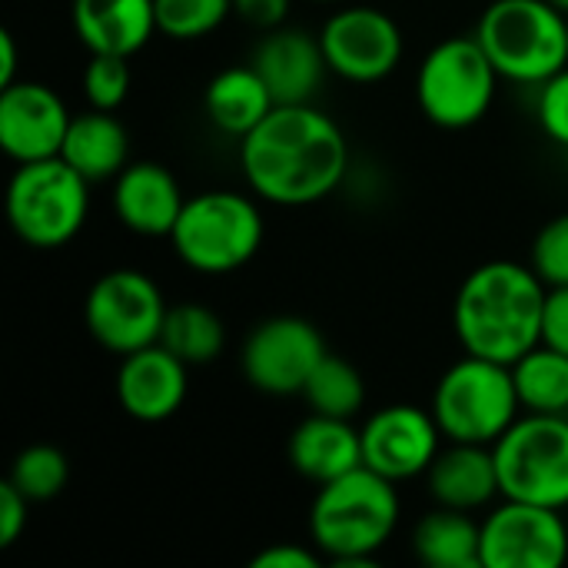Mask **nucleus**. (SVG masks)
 <instances>
[{"label": "nucleus", "instance_id": "7ed1b4c3", "mask_svg": "<svg viewBox=\"0 0 568 568\" xmlns=\"http://www.w3.org/2000/svg\"><path fill=\"white\" fill-rule=\"evenodd\" d=\"M399 523L396 483L359 466L320 486L310 509V536L333 566H376V552L393 539Z\"/></svg>", "mask_w": 568, "mask_h": 568}, {"label": "nucleus", "instance_id": "f3484780", "mask_svg": "<svg viewBox=\"0 0 568 568\" xmlns=\"http://www.w3.org/2000/svg\"><path fill=\"white\" fill-rule=\"evenodd\" d=\"M186 196L176 176L150 160L126 163V170L113 183V210L116 220L140 236H170Z\"/></svg>", "mask_w": 568, "mask_h": 568}, {"label": "nucleus", "instance_id": "1a4fd4ad", "mask_svg": "<svg viewBox=\"0 0 568 568\" xmlns=\"http://www.w3.org/2000/svg\"><path fill=\"white\" fill-rule=\"evenodd\" d=\"M506 499L568 506V416L526 413L493 446Z\"/></svg>", "mask_w": 568, "mask_h": 568}, {"label": "nucleus", "instance_id": "c9c22d12", "mask_svg": "<svg viewBox=\"0 0 568 568\" xmlns=\"http://www.w3.org/2000/svg\"><path fill=\"white\" fill-rule=\"evenodd\" d=\"M320 566V556H313L310 549L303 546H290V542H276L270 549H263L250 568H316Z\"/></svg>", "mask_w": 568, "mask_h": 568}, {"label": "nucleus", "instance_id": "c756f323", "mask_svg": "<svg viewBox=\"0 0 568 568\" xmlns=\"http://www.w3.org/2000/svg\"><path fill=\"white\" fill-rule=\"evenodd\" d=\"M130 57L116 53H90V63L83 70V93L90 106L97 110H116L130 93Z\"/></svg>", "mask_w": 568, "mask_h": 568}, {"label": "nucleus", "instance_id": "aec40b11", "mask_svg": "<svg viewBox=\"0 0 568 568\" xmlns=\"http://www.w3.org/2000/svg\"><path fill=\"white\" fill-rule=\"evenodd\" d=\"M73 30L90 53L133 57L156 30L153 0H73Z\"/></svg>", "mask_w": 568, "mask_h": 568}, {"label": "nucleus", "instance_id": "423d86ee", "mask_svg": "<svg viewBox=\"0 0 568 568\" xmlns=\"http://www.w3.org/2000/svg\"><path fill=\"white\" fill-rule=\"evenodd\" d=\"M519 413L513 366L469 353L443 373L433 393V416L453 443L496 446Z\"/></svg>", "mask_w": 568, "mask_h": 568}, {"label": "nucleus", "instance_id": "72a5a7b5", "mask_svg": "<svg viewBox=\"0 0 568 568\" xmlns=\"http://www.w3.org/2000/svg\"><path fill=\"white\" fill-rule=\"evenodd\" d=\"M542 343L568 353V286H549L542 310Z\"/></svg>", "mask_w": 568, "mask_h": 568}, {"label": "nucleus", "instance_id": "f8f14e48", "mask_svg": "<svg viewBox=\"0 0 568 568\" xmlns=\"http://www.w3.org/2000/svg\"><path fill=\"white\" fill-rule=\"evenodd\" d=\"M568 529L559 509L506 499L483 519V568H559Z\"/></svg>", "mask_w": 568, "mask_h": 568}, {"label": "nucleus", "instance_id": "f257e3e1", "mask_svg": "<svg viewBox=\"0 0 568 568\" xmlns=\"http://www.w3.org/2000/svg\"><path fill=\"white\" fill-rule=\"evenodd\" d=\"M240 163L260 200L310 206L343 183L349 143L339 123L313 103H276L273 113L240 140Z\"/></svg>", "mask_w": 568, "mask_h": 568}, {"label": "nucleus", "instance_id": "ddd939ff", "mask_svg": "<svg viewBox=\"0 0 568 568\" xmlns=\"http://www.w3.org/2000/svg\"><path fill=\"white\" fill-rule=\"evenodd\" d=\"M329 73L353 83H376L389 77L403 60L399 23L373 7L336 10L320 33Z\"/></svg>", "mask_w": 568, "mask_h": 568}, {"label": "nucleus", "instance_id": "473e14b6", "mask_svg": "<svg viewBox=\"0 0 568 568\" xmlns=\"http://www.w3.org/2000/svg\"><path fill=\"white\" fill-rule=\"evenodd\" d=\"M27 509H30V499L7 479L0 483V546H13L23 529H27Z\"/></svg>", "mask_w": 568, "mask_h": 568}, {"label": "nucleus", "instance_id": "b1692460", "mask_svg": "<svg viewBox=\"0 0 568 568\" xmlns=\"http://www.w3.org/2000/svg\"><path fill=\"white\" fill-rule=\"evenodd\" d=\"M413 552L433 568H483V523L439 506L413 529Z\"/></svg>", "mask_w": 568, "mask_h": 568}, {"label": "nucleus", "instance_id": "39448f33", "mask_svg": "<svg viewBox=\"0 0 568 568\" xmlns=\"http://www.w3.org/2000/svg\"><path fill=\"white\" fill-rule=\"evenodd\" d=\"M266 236L260 206L233 190H210L186 200L170 243L173 253L196 273L223 276L246 266Z\"/></svg>", "mask_w": 568, "mask_h": 568}, {"label": "nucleus", "instance_id": "bb28decb", "mask_svg": "<svg viewBox=\"0 0 568 568\" xmlns=\"http://www.w3.org/2000/svg\"><path fill=\"white\" fill-rule=\"evenodd\" d=\"M303 396L313 406V413L353 419L366 403V383H363V376H359V369L353 363L326 353L323 363L306 379Z\"/></svg>", "mask_w": 568, "mask_h": 568}, {"label": "nucleus", "instance_id": "e433bc0d", "mask_svg": "<svg viewBox=\"0 0 568 568\" xmlns=\"http://www.w3.org/2000/svg\"><path fill=\"white\" fill-rule=\"evenodd\" d=\"M17 83V40L10 30H0V90Z\"/></svg>", "mask_w": 568, "mask_h": 568}, {"label": "nucleus", "instance_id": "6e6552de", "mask_svg": "<svg viewBox=\"0 0 568 568\" xmlns=\"http://www.w3.org/2000/svg\"><path fill=\"white\" fill-rule=\"evenodd\" d=\"M499 80L479 37H449L426 53L416 73V100L429 123L466 130L489 113Z\"/></svg>", "mask_w": 568, "mask_h": 568}, {"label": "nucleus", "instance_id": "c85d7f7f", "mask_svg": "<svg viewBox=\"0 0 568 568\" xmlns=\"http://www.w3.org/2000/svg\"><path fill=\"white\" fill-rule=\"evenodd\" d=\"M156 30L170 40H200L223 27L233 0H153Z\"/></svg>", "mask_w": 568, "mask_h": 568}, {"label": "nucleus", "instance_id": "a878e982", "mask_svg": "<svg viewBox=\"0 0 568 568\" xmlns=\"http://www.w3.org/2000/svg\"><path fill=\"white\" fill-rule=\"evenodd\" d=\"M160 343L180 356L186 366H206L213 363L226 346V326L223 320L203 306V303H180L166 310V323L160 333Z\"/></svg>", "mask_w": 568, "mask_h": 568}, {"label": "nucleus", "instance_id": "f03ea898", "mask_svg": "<svg viewBox=\"0 0 568 568\" xmlns=\"http://www.w3.org/2000/svg\"><path fill=\"white\" fill-rule=\"evenodd\" d=\"M549 286L532 266L493 260L476 266L453 303V326L469 356L513 366L542 343Z\"/></svg>", "mask_w": 568, "mask_h": 568}, {"label": "nucleus", "instance_id": "6ab92c4d", "mask_svg": "<svg viewBox=\"0 0 568 568\" xmlns=\"http://www.w3.org/2000/svg\"><path fill=\"white\" fill-rule=\"evenodd\" d=\"M426 479L436 506L446 509L476 513L489 506L496 496H503L496 453L493 446H479V443H453L449 449H439Z\"/></svg>", "mask_w": 568, "mask_h": 568}, {"label": "nucleus", "instance_id": "2f4dec72", "mask_svg": "<svg viewBox=\"0 0 568 568\" xmlns=\"http://www.w3.org/2000/svg\"><path fill=\"white\" fill-rule=\"evenodd\" d=\"M539 123L549 140L568 146V67L549 77L539 90Z\"/></svg>", "mask_w": 568, "mask_h": 568}, {"label": "nucleus", "instance_id": "a211bd4d", "mask_svg": "<svg viewBox=\"0 0 568 568\" xmlns=\"http://www.w3.org/2000/svg\"><path fill=\"white\" fill-rule=\"evenodd\" d=\"M253 67L266 80L276 103H310L320 90L329 63L323 43L306 30L276 27L253 53Z\"/></svg>", "mask_w": 568, "mask_h": 568}, {"label": "nucleus", "instance_id": "2eb2a0df", "mask_svg": "<svg viewBox=\"0 0 568 568\" xmlns=\"http://www.w3.org/2000/svg\"><path fill=\"white\" fill-rule=\"evenodd\" d=\"M70 120L67 103L47 83L17 80L0 90V146L17 163L60 156Z\"/></svg>", "mask_w": 568, "mask_h": 568}, {"label": "nucleus", "instance_id": "f704fd0d", "mask_svg": "<svg viewBox=\"0 0 568 568\" xmlns=\"http://www.w3.org/2000/svg\"><path fill=\"white\" fill-rule=\"evenodd\" d=\"M233 13H240L250 27L276 30L290 13V0H233Z\"/></svg>", "mask_w": 568, "mask_h": 568}, {"label": "nucleus", "instance_id": "dca6fc26", "mask_svg": "<svg viewBox=\"0 0 568 568\" xmlns=\"http://www.w3.org/2000/svg\"><path fill=\"white\" fill-rule=\"evenodd\" d=\"M186 373L190 366L173 356L163 343L143 346L123 356L116 369V399L120 409L140 423L170 419L186 399Z\"/></svg>", "mask_w": 568, "mask_h": 568}, {"label": "nucleus", "instance_id": "4468645a", "mask_svg": "<svg viewBox=\"0 0 568 568\" xmlns=\"http://www.w3.org/2000/svg\"><path fill=\"white\" fill-rule=\"evenodd\" d=\"M363 436V466L373 473L406 483L416 476H426L433 459L439 456L443 429L433 416V409H419L409 403L386 406L369 416V423L359 429Z\"/></svg>", "mask_w": 568, "mask_h": 568}, {"label": "nucleus", "instance_id": "412c9836", "mask_svg": "<svg viewBox=\"0 0 568 568\" xmlns=\"http://www.w3.org/2000/svg\"><path fill=\"white\" fill-rule=\"evenodd\" d=\"M290 463L303 479L326 486L363 466V436L349 419L313 413L290 436Z\"/></svg>", "mask_w": 568, "mask_h": 568}, {"label": "nucleus", "instance_id": "9d476101", "mask_svg": "<svg viewBox=\"0 0 568 568\" xmlns=\"http://www.w3.org/2000/svg\"><path fill=\"white\" fill-rule=\"evenodd\" d=\"M166 300L160 286L140 270H110L103 273L83 303V320L90 336L116 353L130 356L143 346L160 343L166 323Z\"/></svg>", "mask_w": 568, "mask_h": 568}, {"label": "nucleus", "instance_id": "0eeeda50", "mask_svg": "<svg viewBox=\"0 0 568 568\" xmlns=\"http://www.w3.org/2000/svg\"><path fill=\"white\" fill-rule=\"evenodd\" d=\"M90 213V180L63 156L20 163L7 186V220L13 233L37 250L70 243Z\"/></svg>", "mask_w": 568, "mask_h": 568}, {"label": "nucleus", "instance_id": "4c0bfd02", "mask_svg": "<svg viewBox=\"0 0 568 568\" xmlns=\"http://www.w3.org/2000/svg\"><path fill=\"white\" fill-rule=\"evenodd\" d=\"M549 3H556V7H559L562 13H568V0H549Z\"/></svg>", "mask_w": 568, "mask_h": 568}, {"label": "nucleus", "instance_id": "9b49d317", "mask_svg": "<svg viewBox=\"0 0 568 568\" xmlns=\"http://www.w3.org/2000/svg\"><path fill=\"white\" fill-rule=\"evenodd\" d=\"M323 356L326 343L313 323L300 316H273L246 336L243 376L266 396H296Z\"/></svg>", "mask_w": 568, "mask_h": 568}, {"label": "nucleus", "instance_id": "5701e85b", "mask_svg": "<svg viewBox=\"0 0 568 568\" xmlns=\"http://www.w3.org/2000/svg\"><path fill=\"white\" fill-rule=\"evenodd\" d=\"M203 106L206 116L216 130L230 133V136H246L250 130H256L276 106L266 80L260 77V70L250 67H226L220 70L203 93Z\"/></svg>", "mask_w": 568, "mask_h": 568}, {"label": "nucleus", "instance_id": "4be33fe9", "mask_svg": "<svg viewBox=\"0 0 568 568\" xmlns=\"http://www.w3.org/2000/svg\"><path fill=\"white\" fill-rule=\"evenodd\" d=\"M60 156L90 183L116 180L130 163V136L113 110H90L70 120Z\"/></svg>", "mask_w": 568, "mask_h": 568}, {"label": "nucleus", "instance_id": "58836bf2", "mask_svg": "<svg viewBox=\"0 0 568 568\" xmlns=\"http://www.w3.org/2000/svg\"><path fill=\"white\" fill-rule=\"evenodd\" d=\"M320 3H339V0H320Z\"/></svg>", "mask_w": 568, "mask_h": 568}, {"label": "nucleus", "instance_id": "393cba45", "mask_svg": "<svg viewBox=\"0 0 568 568\" xmlns=\"http://www.w3.org/2000/svg\"><path fill=\"white\" fill-rule=\"evenodd\" d=\"M513 379L526 413L568 416V353L539 343L513 363Z\"/></svg>", "mask_w": 568, "mask_h": 568}, {"label": "nucleus", "instance_id": "20e7f679", "mask_svg": "<svg viewBox=\"0 0 568 568\" xmlns=\"http://www.w3.org/2000/svg\"><path fill=\"white\" fill-rule=\"evenodd\" d=\"M499 77L542 87L568 67V13L549 0H493L476 30Z\"/></svg>", "mask_w": 568, "mask_h": 568}, {"label": "nucleus", "instance_id": "7c9ffc66", "mask_svg": "<svg viewBox=\"0 0 568 568\" xmlns=\"http://www.w3.org/2000/svg\"><path fill=\"white\" fill-rule=\"evenodd\" d=\"M532 270L546 286H568V213L539 230L532 243Z\"/></svg>", "mask_w": 568, "mask_h": 568}, {"label": "nucleus", "instance_id": "cd10ccee", "mask_svg": "<svg viewBox=\"0 0 568 568\" xmlns=\"http://www.w3.org/2000/svg\"><path fill=\"white\" fill-rule=\"evenodd\" d=\"M70 479V466H67V456L57 449V446H27L13 466H10V483L30 499V503H47V499H57L63 493Z\"/></svg>", "mask_w": 568, "mask_h": 568}]
</instances>
